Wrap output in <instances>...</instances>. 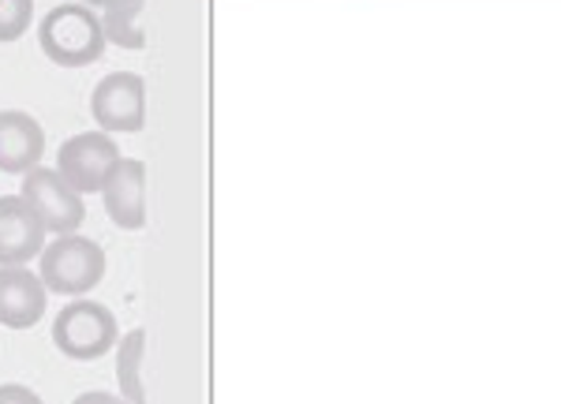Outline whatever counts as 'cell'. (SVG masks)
<instances>
[{"label": "cell", "mask_w": 561, "mask_h": 404, "mask_svg": "<svg viewBox=\"0 0 561 404\" xmlns=\"http://www.w3.org/2000/svg\"><path fill=\"white\" fill-rule=\"evenodd\" d=\"M45 224L23 195H0V266H26L42 255Z\"/></svg>", "instance_id": "cell-8"}, {"label": "cell", "mask_w": 561, "mask_h": 404, "mask_svg": "<svg viewBox=\"0 0 561 404\" xmlns=\"http://www.w3.org/2000/svg\"><path fill=\"white\" fill-rule=\"evenodd\" d=\"M116 161H121V147L113 142V135L83 131V135H71L68 142H60V154L53 169H57V173L65 176V184L76 187L79 195H94L105 187Z\"/></svg>", "instance_id": "cell-5"}, {"label": "cell", "mask_w": 561, "mask_h": 404, "mask_svg": "<svg viewBox=\"0 0 561 404\" xmlns=\"http://www.w3.org/2000/svg\"><path fill=\"white\" fill-rule=\"evenodd\" d=\"M116 340H121V330H116L113 311L98 300H87V296L71 300L53 319V345L68 359H79V363H94L105 353H113Z\"/></svg>", "instance_id": "cell-3"}, {"label": "cell", "mask_w": 561, "mask_h": 404, "mask_svg": "<svg viewBox=\"0 0 561 404\" xmlns=\"http://www.w3.org/2000/svg\"><path fill=\"white\" fill-rule=\"evenodd\" d=\"M90 113L108 135H135L147 128V83L135 71H113L90 94Z\"/></svg>", "instance_id": "cell-4"}, {"label": "cell", "mask_w": 561, "mask_h": 404, "mask_svg": "<svg viewBox=\"0 0 561 404\" xmlns=\"http://www.w3.org/2000/svg\"><path fill=\"white\" fill-rule=\"evenodd\" d=\"M34 23V0H0V42H20Z\"/></svg>", "instance_id": "cell-13"}, {"label": "cell", "mask_w": 561, "mask_h": 404, "mask_svg": "<svg viewBox=\"0 0 561 404\" xmlns=\"http://www.w3.org/2000/svg\"><path fill=\"white\" fill-rule=\"evenodd\" d=\"M79 4H87V8H105L108 0H79Z\"/></svg>", "instance_id": "cell-16"}, {"label": "cell", "mask_w": 561, "mask_h": 404, "mask_svg": "<svg viewBox=\"0 0 561 404\" xmlns=\"http://www.w3.org/2000/svg\"><path fill=\"white\" fill-rule=\"evenodd\" d=\"M105 213L116 229L139 232L147 229V165L139 158H121L116 169L108 173L105 187Z\"/></svg>", "instance_id": "cell-7"}, {"label": "cell", "mask_w": 561, "mask_h": 404, "mask_svg": "<svg viewBox=\"0 0 561 404\" xmlns=\"http://www.w3.org/2000/svg\"><path fill=\"white\" fill-rule=\"evenodd\" d=\"M116 382H121V397L131 404H147L142 390V359H147V330L135 326L116 340Z\"/></svg>", "instance_id": "cell-11"}, {"label": "cell", "mask_w": 561, "mask_h": 404, "mask_svg": "<svg viewBox=\"0 0 561 404\" xmlns=\"http://www.w3.org/2000/svg\"><path fill=\"white\" fill-rule=\"evenodd\" d=\"M49 289L31 266H0V326L34 330L45 314Z\"/></svg>", "instance_id": "cell-9"}, {"label": "cell", "mask_w": 561, "mask_h": 404, "mask_svg": "<svg viewBox=\"0 0 561 404\" xmlns=\"http://www.w3.org/2000/svg\"><path fill=\"white\" fill-rule=\"evenodd\" d=\"M38 277L49 292L79 300V296L94 292L98 285H102L105 251L98 240L83 236V232H68V236H57L53 244L42 247Z\"/></svg>", "instance_id": "cell-2"}, {"label": "cell", "mask_w": 561, "mask_h": 404, "mask_svg": "<svg viewBox=\"0 0 561 404\" xmlns=\"http://www.w3.org/2000/svg\"><path fill=\"white\" fill-rule=\"evenodd\" d=\"M71 404H131V401H124L121 393H108V390H90V393H79Z\"/></svg>", "instance_id": "cell-15"}, {"label": "cell", "mask_w": 561, "mask_h": 404, "mask_svg": "<svg viewBox=\"0 0 561 404\" xmlns=\"http://www.w3.org/2000/svg\"><path fill=\"white\" fill-rule=\"evenodd\" d=\"M45 154V131L31 113L4 109L0 113V173L26 176L42 165Z\"/></svg>", "instance_id": "cell-10"}, {"label": "cell", "mask_w": 561, "mask_h": 404, "mask_svg": "<svg viewBox=\"0 0 561 404\" xmlns=\"http://www.w3.org/2000/svg\"><path fill=\"white\" fill-rule=\"evenodd\" d=\"M20 195L31 203V210L38 213L45 232H57V236H68V232H79V224L87 218V203L76 187L65 184V176L57 169H31L23 176Z\"/></svg>", "instance_id": "cell-6"}, {"label": "cell", "mask_w": 561, "mask_h": 404, "mask_svg": "<svg viewBox=\"0 0 561 404\" xmlns=\"http://www.w3.org/2000/svg\"><path fill=\"white\" fill-rule=\"evenodd\" d=\"M0 404H42V397L23 382H4L0 385Z\"/></svg>", "instance_id": "cell-14"}, {"label": "cell", "mask_w": 561, "mask_h": 404, "mask_svg": "<svg viewBox=\"0 0 561 404\" xmlns=\"http://www.w3.org/2000/svg\"><path fill=\"white\" fill-rule=\"evenodd\" d=\"M142 8H147V0H108L102 8L105 42L121 45V49H142L147 45V31L139 23Z\"/></svg>", "instance_id": "cell-12"}, {"label": "cell", "mask_w": 561, "mask_h": 404, "mask_svg": "<svg viewBox=\"0 0 561 404\" xmlns=\"http://www.w3.org/2000/svg\"><path fill=\"white\" fill-rule=\"evenodd\" d=\"M38 45L42 53L60 68H87L105 57V26L94 8L79 4H57L42 15L38 23Z\"/></svg>", "instance_id": "cell-1"}]
</instances>
